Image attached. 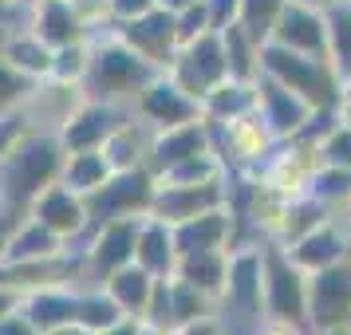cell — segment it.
<instances>
[{"mask_svg":"<svg viewBox=\"0 0 351 335\" xmlns=\"http://www.w3.org/2000/svg\"><path fill=\"white\" fill-rule=\"evenodd\" d=\"M64 154L67 150L56 138V130L32 127L0 158V201H4V213H8L12 225L32 209V201L48 190L51 182H60Z\"/></svg>","mask_w":351,"mask_h":335,"instance_id":"1","label":"cell"},{"mask_svg":"<svg viewBox=\"0 0 351 335\" xmlns=\"http://www.w3.org/2000/svg\"><path fill=\"white\" fill-rule=\"evenodd\" d=\"M158 75V67L146 64L134 48H127L114 28L87 36V71H83V95L107 99L119 107H130V99Z\"/></svg>","mask_w":351,"mask_h":335,"instance_id":"2","label":"cell"},{"mask_svg":"<svg viewBox=\"0 0 351 335\" xmlns=\"http://www.w3.org/2000/svg\"><path fill=\"white\" fill-rule=\"evenodd\" d=\"M261 71L272 75L276 83H285L288 91H296L312 111H335L339 91H343L339 75L332 71V64L324 55L288 51L280 44H269V40L261 44Z\"/></svg>","mask_w":351,"mask_h":335,"instance_id":"3","label":"cell"},{"mask_svg":"<svg viewBox=\"0 0 351 335\" xmlns=\"http://www.w3.org/2000/svg\"><path fill=\"white\" fill-rule=\"evenodd\" d=\"M261 308L265 319L308 327V272L296 269L272 240H265L261 249Z\"/></svg>","mask_w":351,"mask_h":335,"instance_id":"4","label":"cell"},{"mask_svg":"<svg viewBox=\"0 0 351 335\" xmlns=\"http://www.w3.org/2000/svg\"><path fill=\"white\" fill-rule=\"evenodd\" d=\"M209 138H213L217 158H221L229 170H237V174H253L256 166L272 154V146L280 142V138L269 130L265 114L256 111V107L245 111V114H237V119H229V123L209 127Z\"/></svg>","mask_w":351,"mask_h":335,"instance_id":"5","label":"cell"},{"mask_svg":"<svg viewBox=\"0 0 351 335\" xmlns=\"http://www.w3.org/2000/svg\"><path fill=\"white\" fill-rule=\"evenodd\" d=\"M351 327V256L308 272V332Z\"/></svg>","mask_w":351,"mask_h":335,"instance_id":"6","label":"cell"},{"mask_svg":"<svg viewBox=\"0 0 351 335\" xmlns=\"http://www.w3.org/2000/svg\"><path fill=\"white\" fill-rule=\"evenodd\" d=\"M261 249L265 240H245L229 249V276H225V316H233L237 323H245V332L256 319H265L261 308Z\"/></svg>","mask_w":351,"mask_h":335,"instance_id":"7","label":"cell"},{"mask_svg":"<svg viewBox=\"0 0 351 335\" xmlns=\"http://www.w3.org/2000/svg\"><path fill=\"white\" fill-rule=\"evenodd\" d=\"M154 190H158V177L150 174L146 166H138V170H114V174L87 197L91 221L146 217V213H150V201H154Z\"/></svg>","mask_w":351,"mask_h":335,"instance_id":"8","label":"cell"},{"mask_svg":"<svg viewBox=\"0 0 351 335\" xmlns=\"http://www.w3.org/2000/svg\"><path fill=\"white\" fill-rule=\"evenodd\" d=\"M166 75H170L182 91H190L193 99H202L209 87H217L221 79H229L221 32H202V36H193L190 44H178L174 60L166 67Z\"/></svg>","mask_w":351,"mask_h":335,"instance_id":"9","label":"cell"},{"mask_svg":"<svg viewBox=\"0 0 351 335\" xmlns=\"http://www.w3.org/2000/svg\"><path fill=\"white\" fill-rule=\"evenodd\" d=\"M316 170H319V146L304 142V138H280L272 146V154L249 177L285 193V197H300V193H308V182H312Z\"/></svg>","mask_w":351,"mask_h":335,"instance_id":"10","label":"cell"},{"mask_svg":"<svg viewBox=\"0 0 351 335\" xmlns=\"http://www.w3.org/2000/svg\"><path fill=\"white\" fill-rule=\"evenodd\" d=\"M138 221L143 217H114V221H91V229L83 233L80 253L87 264L91 280H103L107 272L123 269L134 260V237H138Z\"/></svg>","mask_w":351,"mask_h":335,"instance_id":"11","label":"cell"},{"mask_svg":"<svg viewBox=\"0 0 351 335\" xmlns=\"http://www.w3.org/2000/svg\"><path fill=\"white\" fill-rule=\"evenodd\" d=\"M130 114H138L154 130H166V127H182V123L202 119V103L190 91H182L166 71H158L138 95L130 99Z\"/></svg>","mask_w":351,"mask_h":335,"instance_id":"12","label":"cell"},{"mask_svg":"<svg viewBox=\"0 0 351 335\" xmlns=\"http://www.w3.org/2000/svg\"><path fill=\"white\" fill-rule=\"evenodd\" d=\"M111 28L127 48H134L138 55H143L146 64H154L158 71L170 67V60H174V51H178V20H174V12L150 8V12H143V16L119 20V24H111Z\"/></svg>","mask_w":351,"mask_h":335,"instance_id":"13","label":"cell"},{"mask_svg":"<svg viewBox=\"0 0 351 335\" xmlns=\"http://www.w3.org/2000/svg\"><path fill=\"white\" fill-rule=\"evenodd\" d=\"M123 114H127V107H119V103L83 95L80 103L60 119L56 138L64 142V150H99L103 138L114 130V123H119Z\"/></svg>","mask_w":351,"mask_h":335,"instance_id":"14","label":"cell"},{"mask_svg":"<svg viewBox=\"0 0 351 335\" xmlns=\"http://www.w3.org/2000/svg\"><path fill=\"white\" fill-rule=\"evenodd\" d=\"M24 217H36L40 225H48L56 237H64L71 249H80L83 233L91 229V209L87 197H80L75 190H67L64 182H51L48 190L32 201V209Z\"/></svg>","mask_w":351,"mask_h":335,"instance_id":"15","label":"cell"},{"mask_svg":"<svg viewBox=\"0 0 351 335\" xmlns=\"http://www.w3.org/2000/svg\"><path fill=\"white\" fill-rule=\"evenodd\" d=\"M229 197V170L213 182H197V186H170V182H158L154 190V201H150V213L166 225H178V221H190L206 209H217L225 206Z\"/></svg>","mask_w":351,"mask_h":335,"instance_id":"16","label":"cell"},{"mask_svg":"<svg viewBox=\"0 0 351 335\" xmlns=\"http://www.w3.org/2000/svg\"><path fill=\"white\" fill-rule=\"evenodd\" d=\"M285 253L300 272H319V269H328V264H335V260H348L351 256L348 213L324 217V221H319L316 229H308L300 240H292Z\"/></svg>","mask_w":351,"mask_h":335,"instance_id":"17","label":"cell"},{"mask_svg":"<svg viewBox=\"0 0 351 335\" xmlns=\"http://www.w3.org/2000/svg\"><path fill=\"white\" fill-rule=\"evenodd\" d=\"M269 44H280L288 51H304V55H324L328 60V24H324V12L288 0L285 8H280V16L272 20Z\"/></svg>","mask_w":351,"mask_h":335,"instance_id":"18","label":"cell"},{"mask_svg":"<svg viewBox=\"0 0 351 335\" xmlns=\"http://www.w3.org/2000/svg\"><path fill=\"white\" fill-rule=\"evenodd\" d=\"M256 111L265 114V123H269V130L276 138H292L312 119V107L296 91H288L285 83L265 75V71L256 75Z\"/></svg>","mask_w":351,"mask_h":335,"instance_id":"19","label":"cell"},{"mask_svg":"<svg viewBox=\"0 0 351 335\" xmlns=\"http://www.w3.org/2000/svg\"><path fill=\"white\" fill-rule=\"evenodd\" d=\"M202 150H213V138H209V123H206V119H193V123H182V127L154 130L146 170L158 177L162 170H170L174 162L190 158V154H202Z\"/></svg>","mask_w":351,"mask_h":335,"instance_id":"20","label":"cell"},{"mask_svg":"<svg viewBox=\"0 0 351 335\" xmlns=\"http://www.w3.org/2000/svg\"><path fill=\"white\" fill-rule=\"evenodd\" d=\"M150 142H154V127L150 123H143L138 114H127L114 123V130L103 138V158L111 162V170H138V166H146L150 162Z\"/></svg>","mask_w":351,"mask_h":335,"instance_id":"21","label":"cell"},{"mask_svg":"<svg viewBox=\"0 0 351 335\" xmlns=\"http://www.w3.org/2000/svg\"><path fill=\"white\" fill-rule=\"evenodd\" d=\"M75 303H80V284H44L20 292V312L40 332H56L64 323H75Z\"/></svg>","mask_w":351,"mask_h":335,"instance_id":"22","label":"cell"},{"mask_svg":"<svg viewBox=\"0 0 351 335\" xmlns=\"http://www.w3.org/2000/svg\"><path fill=\"white\" fill-rule=\"evenodd\" d=\"M28 28H32L48 48H67L87 40L83 20L75 16L71 0H32L28 4Z\"/></svg>","mask_w":351,"mask_h":335,"instance_id":"23","label":"cell"},{"mask_svg":"<svg viewBox=\"0 0 351 335\" xmlns=\"http://www.w3.org/2000/svg\"><path fill=\"white\" fill-rule=\"evenodd\" d=\"M174 229V249L178 256L182 253H202V249H229L233 245V213L225 206L206 209L190 221H178L170 225Z\"/></svg>","mask_w":351,"mask_h":335,"instance_id":"24","label":"cell"},{"mask_svg":"<svg viewBox=\"0 0 351 335\" xmlns=\"http://www.w3.org/2000/svg\"><path fill=\"white\" fill-rule=\"evenodd\" d=\"M71 245L64 237H56L48 225H40L36 217H20L8 233H4V249H0V260H12V264H24V260H48V256L67 253Z\"/></svg>","mask_w":351,"mask_h":335,"instance_id":"25","label":"cell"},{"mask_svg":"<svg viewBox=\"0 0 351 335\" xmlns=\"http://www.w3.org/2000/svg\"><path fill=\"white\" fill-rule=\"evenodd\" d=\"M134 264L146 269L150 276H174L178 249H174V229L158 221L154 213H146L138 221V237H134Z\"/></svg>","mask_w":351,"mask_h":335,"instance_id":"26","label":"cell"},{"mask_svg":"<svg viewBox=\"0 0 351 335\" xmlns=\"http://www.w3.org/2000/svg\"><path fill=\"white\" fill-rule=\"evenodd\" d=\"M154 280H158V276H150L146 269H138V264L130 260V264H123V269L107 272L99 284H103V292L123 308V316L143 319L146 308H150V296H154Z\"/></svg>","mask_w":351,"mask_h":335,"instance_id":"27","label":"cell"},{"mask_svg":"<svg viewBox=\"0 0 351 335\" xmlns=\"http://www.w3.org/2000/svg\"><path fill=\"white\" fill-rule=\"evenodd\" d=\"M0 55L16 67L20 75H28V79L40 83V79H48V75H51L56 48H48V44H44V40L24 24V28H16V32H8L4 40H0Z\"/></svg>","mask_w":351,"mask_h":335,"instance_id":"28","label":"cell"},{"mask_svg":"<svg viewBox=\"0 0 351 335\" xmlns=\"http://www.w3.org/2000/svg\"><path fill=\"white\" fill-rule=\"evenodd\" d=\"M197 103H202V119H206L209 127L229 123V119H237V114L256 107V79H233L229 75L217 87H209Z\"/></svg>","mask_w":351,"mask_h":335,"instance_id":"29","label":"cell"},{"mask_svg":"<svg viewBox=\"0 0 351 335\" xmlns=\"http://www.w3.org/2000/svg\"><path fill=\"white\" fill-rule=\"evenodd\" d=\"M174 276H182L186 284L202 288L206 296L221 303L225 276H229V249H202V253H182L174 264Z\"/></svg>","mask_w":351,"mask_h":335,"instance_id":"30","label":"cell"},{"mask_svg":"<svg viewBox=\"0 0 351 335\" xmlns=\"http://www.w3.org/2000/svg\"><path fill=\"white\" fill-rule=\"evenodd\" d=\"M111 174L114 170H111V162L103 158V150H67L60 182H64L67 190H75L80 197H91Z\"/></svg>","mask_w":351,"mask_h":335,"instance_id":"31","label":"cell"},{"mask_svg":"<svg viewBox=\"0 0 351 335\" xmlns=\"http://www.w3.org/2000/svg\"><path fill=\"white\" fill-rule=\"evenodd\" d=\"M328 24V64L339 83H351V0H335L324 12Z\"/></svg>","mask_w":351,"mask_h":335,"instance_id":"32","label":"cell"},{"mask_svg":"<svg viewBox=\"0 0 351 335\" xmlns=\"http://www.w3.org/2000/svg\"><path fill=\"white\" fill-rule=\"evenodd\" d=\"M221 48H225V67L233 79H256L261 75V40L245 32L237 20L221 28Z\"/></svg>","mask_w":351,"mask_h":335,"instance_id":"33","label":"cell"},{"mask_svg":"<svg viewBox=\"0 0 351 335\" xmlns=\"http://www.w3.org/2000/svg\"><path fill=\"white\" fill-rule=\"evenodd\" d=\"M123 319V308L103 292V284H80V303H75V323L80 327H87V332H107V327H114Z\"/></svg>","mask_w":351,"mask_h":335,"instance_id":"34","label":"cell"},{"mask_svg":"<svg viewBox=\"0 0 351 335\" xmlns=\"http://www.w3.org/2000/svg\"><path fill=\"white\" fill-rule=\"evenodd\" d=\"M324 217H332V209L319 206L316 197H308V193L292 197V201H288V213H285V225H280V237L272 240V245L288 249V245H292V240H300L308 229H316Z\"/></svg>","mask_w":351,"mask_h":335,"instance_id":"35","label":"cell"},{"mask_svg":"<svg viewBox=\"0 0 351 335\" xmlns=\"http://www.w3.org/2000/svg\"><path fill=\"white\" fill-rule=\"evenodd\" d=\"M166 296H170V323H186V319H197V316H206V312H217L221 303L213 300V296H206L202 288H193L186 284L182 276H170L166 280Z\"/></svg>","mask_w":351,"mask_h":335,"instance_id":"36","label":"cell"},{"mask_svg":"<svg viewBox=\"0 0 351 335\" xmlns=\"http://www.w3.org/2000/svg\"><path fill=\"white\" fill-rule=\"evenodd\" d=\"M308 197H316L319 206H328L332 213H343L351 201V170H339V166H324L312 174L308 182Z\"/></svg>","mask_w":351,"mask_h":335,"instance_id":"37","label":"cell"},{"mask_svg":"<svg viewBox=\"0 0 351 335\" xmlns=\"http://www.w3.org/2000/svg\"><path fill=\"white\" fill-rule=\"evenodd\" d=\"M229 166L217 158V150H202V154H190V158L174 162L170 170H162L158 182H170V186H197V182H213L221 177Z\"/></svg>","mask_w":351,"mask_h":335,"instance_id":"38","label":"cell"},{"mask_svg":"<svg viewBox=\"0 0 351 335\" xmlns=\"http://www.w3.org/2000/svg\"><path fill=\"white\" fill-rule=\"evenodd\" d=\"M288 0H241L237 8V24L245 28V32H253L261 44L269 40V28L272 20L280 16V8H285Z\"/></svg>","mask_w":351,"mask_h":335,"instance_id":"39","label":"cell"},{"mask_svg":"<svg viewBox=\"0 0 351 335\" xmlns=\"http://www.w3.org/2000/svg\"><path fill=\"white\" fill-rule=\"evenodd\" d=\"M32 91H36V79L20 75L16 67L0 55V111H16V107H24Z\"/></svg>","mask_w":351,"mask_h":335,"instance_id":"40","label":"cell"},{"mask_svg":"<svg viewBox=\"0 0 351 335\" xmlns=\"http://www.w3.org/2000/svg\"><path fill=\"white\" fill-rule=\"evenodd\" d=\"M83 71H87V40L80 44H67V48H56V60H51V75L56 83H80L83 87Z\"/></svg>","mask_w":351,"mask_h":335,"instance_id":"41","label":"cell"},{"mask_svg":"<svg viewBox=\"0 0 351 335\" xmlns=\"http://www.w3.org/2000/svg\"><path fill=\"white\" fill-rule=\"evenodd\" d=\"M319 162L324 166H339V170H351V127L335 123L324 142H319Z\"/></svg>","mask_w":351,"mask_h":335,"instance_id":"42","label":"cell"},{"mask_svg":"<svg viewBox=\"0 0 351 335\" xmlns=\"http://www.w3.org/2000/svg\"><path fill=\"white\" fill-rule=\"evenodd\" d=\"M174 20H178V44H190L193 36L213 32V24H209V12H206V0H193L190 8H182Z\"/></svg>","mask_w":351,"mask_h":335,"instance_id":"43","label":"cell"},{"mask_svg":"<svg viewBox=\"0 0 351 335\" xmlns=\"http://www.w3.org/2000/svg\"><path fill=\"white\" fill-rule=\"evenodd\" d=\"M71 8H75V16L83 20V28L87 36L91 32H103V28H111V0H71Z\"/></svg>","mask_w":351,"mask_h":335,"instance_id":"44","label":"cell"},{"mask_svg":"<svg viewBox=\"0 0 351 335\" xmlns=\"http://www.w3.org/2000/svg\"><path fill=\"white\" fill-rule=\"evenodd\" d=\"M174 335H229V319L221 312H206V316H197V319L178 323Z\"/></svg>","mask_w":351,"mask_h":335,"instance_id":"45","label":"cell"},{"mask_svg":"<svg viewBox=\"0 0 351 335\" xmlns=\"http://www.w3.org/2000/svg\"><path fill=\"white\" fill-rule=\"evenodd\" d=\"M237 8H241V0H206V12H209V24H213V32L229 28V24L237 20Z\"/></svg>","mask_w":351,"mask_h":335,"instance_id":"46","label":"cell"},{"mask_svg":"<svg viewBox=\"0 0 351 335\" xmlns=\"http://www.w3.org/2000/svg\"><path fill=\"white\" fill-rule=\"evenodd\" d=\"M0 335H44V332L16 308V312H8V316L0 319Z\"/></svg>","mask_w":351,"mask_h":335,"instance_id":"47","label":"cell"},{"mask_svg":"<svg viewBox=\"0 0 351 335\" xmlns=\"http://www.w3.org/2000/svg\"><path fill=\"white\" fill-rule=\"evenodd\" d=\"M154 8V0H111V20L119 24V20H134L143 16V12H150Z\"/></svg>","mask_w":351,"mask_h":335,"instance_id":"48","label":"cell"},{"mask_svg":"<svg viewBox=\"0 0 351 335\" xmlns=\"http://www.w3.org/2000/svg\"><path fill=\"white\" fill-rule=\"evenodd\" d=\"M249 335H312L308 327H296V323H280V319H256Z\"/></svg>","mask_w":351,"mask_h":335,"instance_id":"49","label":"cell"},{"mask_svg":"<svg viewBox=\"0 0 351 335\" xmlns=\"http://www.w3.org/2000/svg\"><path fill=\"white\" fill-rule=\"evenodd\" d=\"M335 119L351 127V83H343V91H339V103H335Z\"/></svg>","mask_w":351,"mask_h":335,"instance_id":"50","label":"cell"},{"mask_svg":"<svg viewBox=\"0 0 351 335\" xmlns=\"http://www.w3.org/2000/svg\"><path fill=\"white\" fill-rule=\"evenodd\" d=\"M16 308H20V292L8 284H0V319L8 316V312H16Z\"/></svg>","mask_w":351,"mask_h":335,"instance_id":"51","label":"cell"},{"mask_svg":"<svg viewBox=\"0 0 351 335\" xmlns=\"http://www.w3.org/2000/svg\"><path fill=\"white\" fill-rule=\"evenodd\" d=\"M134 332H138V319H134V316H123L114 327H107V332H99V335H134Z\"/></svg>","mask_w":351,"mask_h":335,"instance_id":"52","label":"cell"},{"mask_svg":"<svg viewBox=\"0 0 351 335\" xmlns=\"http://www.w3.org/2000/svg\"><path fill=\"white\" fill-rule=\"evenodd\" d=\"M134 335H174V327H162V323H150V319H138V332Z\"/></svg>","mask_w":351,"mask_h":335,"instance_id":"53","label":"cell"},{"mask_svg":"<svg viewBox=\"0 0 351 335\" xmlns=\"http://www.w3.org/2000/svg\"><path fill=\"white\" fill-rule=\"evenodd\" d=\"M190 4L193 0H154V8H166V12H174V16L182 12V8H190Z\"/></svg>","mask_w":351,"mask_h":335,"instance_id":"54","label":"cell"},{"mask_svg":"<svg viewBox=\"0 0 351 335\" xmlns=\"http://www.w3.org/2000/svg\"><path fill=\"white\" fill-rule=\"evenodd\" d=\"M44 335H95V332H87V327H80V323H64V327H56V332H44Z\"/></svg>","mask_w":351,"mask_h":335,"instance_id":"55","label":"cell"},{"mask_svg":"<svg viewBox=\"0 0 351 335\" xmlns=\"http://www.w3.org/2000/svg\"><path fill=\"white\" fill-rule=\"evenodd\" d=\"M296 4H308V8H319V12H328L335 0H296Z\"/></svg>","mask_w":351,"mask_h":335,"instance_id":"56","label":"cell"},{"mask_svg":"<svg viewBox=\"0 0 351 335\" xmlns=\"http://www.w3.org/2000/svg\"><path fill=\"white\" fill-rule=\"evenodd\" d=\"M12 229V221H8V213H4V201H0V233H8Z\"/></svg>","mask_w":351,"mask_h":335,"instance_id":"57","label":"cell"},{"mask_svg":"<svg viewBox=\"0 0 351 335\" xmlns=\"http://www.w3.org/2000/svg\"><path fill=\"white\" fill-rule=\"evenodd\" d=\"M316 335H351V327H335V332H316Z\"/></svg>","mask_w":351,"mask_h":335,"instance_id":"58","label":"cell"},{"mask_svg":"<svg viewBox=\"0 0 351 335\" xmlns=\"http://www.w3.org/2000/svg\"><path fill=\"white\" fill-rule=\"evenodd\" d=\"M348 237H351V213H348Z\"/></svg>","mask_w":351,"mask_h":335,"instance_id":"59","label":"cell"},{"mask_svg":"<svg viewBox=\"0 0 351 335\" xmlns=\"http://www.w3.org/2000/svg\"><path fill=\"white\" fill-rule=\"evenodd\" d=\"M0 249H4V233H0Z\"/></svg>","mask_w":351,"mask_h":335,"instance_id":"60","label":"cell"},{"mask_svg":"<svg viewBox=\"0 0 351 335\" xmlns=\"http://www.w3.org/2000/svg\"><path fill=\"white\" fill-rule=\"evenodd\" d=\"M343 213H351V201H348V209H343Z\"/></svg>","mask_w":351,"mask_h":335,"instance_id":"61","label":"cell"},{"mask_svg":"<svg viewBox=\"0 0 351 335\" xmlns=\"http://www.w3.org/2000/svg\"><path fill=\"white\" fill-rule=\"evenodd\" d=\"M28 4H32V0H28Z\"/></svg>","mask_w":351,"mask_h":335,"instance_id":"62","label":"cell"}]
</instances>
